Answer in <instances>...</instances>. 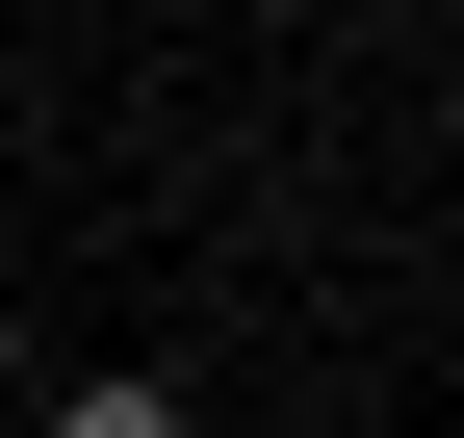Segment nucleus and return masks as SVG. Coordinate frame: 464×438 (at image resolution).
<instances>
[{
  "label": "nucleus",
  "mask_w": 464,
  "mask_h": 438,
  "mask_svg": "<svg viewBox=\"0 0 464 438\" xmlns=\"http://www.w3.org/2000/svg\"><path fill=\"white\" fill-rule=\"evenodd\" d=\"M52 438H181V387H52Z\"/></svg>",
  "instance_id": "1"
},
{
  "label": "nucleus",
  "mask_w": 464,
  "mask_h": 438,
  "mask_svg": "<svg viewBox=\"0 0 464 438\" xmlns=\"http://www.w3.org/2000/svg\"><path fill=\"white\" fill-rule=\"evenodd\" d=\"M0 387H26V309H0Z\"/></svg>",
  "instance_id": "2"
}]
</instances>
